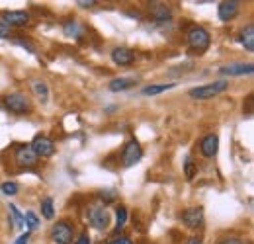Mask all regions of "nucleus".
I'll return each instance as SVG.
<instances>
[{"instance_id": "obj_23", "label": "nucleus", "mask_w": 254, "mask_h": 244, "mask_svg": "<svg viewBox=\"0 0 254 244\" xmlns=\"http://www.w3.org/2000/svg\"><path fill=\"white\" fill-rule=\"evenodd\" d=\"M126 223H127V209L120 205V207L116 209V229L122 231V229L126 227Z\"/></svg>"}, {"instance_id": "obj_8", "label": "nucleus", "mask_w": 254, "mask_h": 244, "mask_svg": "<svg viewBox=\"0 0 254 244\" xmlns=\"http://www.w3.org/2000/svg\"><path fill=\"white\" fill-rule=\"evenodd\" d=\"M141 158H143V149H141L139 141L131 139V141L126 145V149H124V156H122L124 166H126V168H129V166H135V164H137Z\"/></svg>"}, {"instance_id": "obj_25", "label": "nucleus", "mask_w": 254, "mask_h": 244, "mask_svg": "<svg viewBox=\"0 0 254 244\" xmlns=\"http://www.w3.org/2000/svg\"><path fill=\"white\" fill-rule=\"evenodd\" d=\"M24 223L28 225L30 231H35L39 227V219H37V215L33 213V211H28V213L24 215Z\"/></svg>"}, {"instance_id": "obj_13", "label": "nucleus", "mask_w": 254, "mask_h": 244, "mask_svg": "<svg viewBox=\"0 0 254 244\" xmlns=\"http://www.w3.org/2000/svg\"><path fill=\"white\" fill-rule=\"evenodd\" d=\"M112 61L118 66H129L135 61V53L129 47H114L112 49Z\"/></svg>"}, {"instance_id": "obj_27", "label": "nucleus", "mask_w": 254, "mask_h": 244, "mask_svg": "<svg viewBox=\"0 0 254 244\" xmlns=\"http://www.w3.org/2000/svg\"><path fill=\"white\" fill-rule=\"evenodd\" d=\"M10 213L14 215V219H16V227H24V215L16 209V205H10Z\"/></svg>"}, {"instance_id": "obj_2", "label": "nucleus", "mask_w": 254, "mask_h": 244, "mask_svg": "<svg viewBox=\"0 0 254 244\" xmlns=\"http://www.w3.org/2000/svg\"><path fill=\"white\" fill-rule=\"evenodd\" d=\"M227 88H229V80H215V82L191 88V90H188V96L191 100H211V98L223 94Z\"/></svg>"}, {"instance_id": "obj_30", "label": "nucleus", "mask_w": 254, "mask_h": 244, "mask_svg": "<svg viewBox=\"0 0 254 244\" xmlns=\"http://www.w3.org/2000/svg\"><path fill=\"white\" fill-rule=\"evenodd\" d=\"M219 244H249L247 241H243V239H237V237H231V239H225L221 241Z\"/></svg>"}, {"instance_id": "obj_18", "label": "nucleus", "mask_w": 254, "mask_h": 244, "mask_svg": "<svg viewBox=\"0 0 254 244\" xmlns=\"http://www.w3.org/2000/svg\"><path fill=\"white\" fill-rule=\"evenodd\" d=\"M241 43H243V47L249 51V53H253L254 51V26L253 24H249L245 30L241 31Z\"/></svg>"}, {"instance_id": "obj_4", "label": "nucleus", "mask_w": 254, "mask_h": 244, "mask_svg": "<svg viewBox=\"0 0 254 244\" xmlns=\"http://www.w3.org/2000/svg\"><path fill=\"white\" fill-rule=\"evenodd\" d=\"M74 227L68 221H57L51 227V241L55 244H72Z\"/></svg>"}, {"instance_id": "obj_17", "label": "nucleus", "mask_w": 254, "mask_h": 244, "mask_svg": "<svg viewBox=\"0 0 254 244\" xmlns=\"http://www.w3.org/2000/svg\"><path fill=\"white\" fill-rule=\"evenodd\" d=\"M32 90H33V94H35V98H37L41 104H47V100H49L47 82H43V80H32Z\"/></svg>"}, {"instance_id": "obj_24", "label": "nucleus", "mask_w": 254, "mask_h": 244, "mask_svg": "<svg viewBox=\"0 0 254 244\" xmlns=\"http://www.w3.org/2000/svg\"><path fill=\"white\" fill-rule=\"evenodd\" d=\"M0 189H2V193L4 195H10V197H14V195H18V191H20V185L16 182H4L2 185H0Z\"/></svg>"}, {"instance_id": "obj_33", "label": "nucleus", "mask_w": 254, "mask_h": 244, "mask_svg": "<svg viewBox=\"0 0 254 244\" xmlns=\"http://www.w3.org/2000/svg\"><path fill=\"white\" fill-rule=\"evenodd\" d=\"M74 244H90V237L84 233V235H80V237L76 239V243H74Z\"/></svg>"}, {"instance_id": "obj_14", "label": "nucleus", "mask_w": 254, "mask_h": 244, "mask_svg": "<svg viewBox=\"0 0 254 244\" xmlns=\"http://www.w3.org/2000/svg\"><path fill=\"white\" fill-rule=\"evenodd\" d=\"M199 149H201V154H203V156L213 158V156L217 154V151H219V137H217L215 133L205 135V137L201 139V143H199Z\"/></svg>"}, {"instance_id": "obj_29", "label": "nucleus", "mask_w": 254, "mask_h": 244, "mask_svg": "<svg viewBox=\"0 0 254 244\" xmlns=\"http://www.w3.org/2000/svg\"><path fill=\"white\" fill-rule=\"evenodd\" d=\"M96 4H98L96 0H78V2H76L78 8H94Z\"/></svg>"}, {"instance_id": "obj_9", "label": "nucleus", "mask_w": 254, "mask_h": 244, "mask_svg": "<svg viewBox=\"0 0 254 244\" xmlns=\"http://www.w3.org/2000/svg\"><path fill=\"white\" fill-rule=\"evenodd\" d=\"M239 8H241V2L239 0H223V2H219L217 16H219L221 22H231V20L237 18Z\"/></svg>"}, {"instance_id": "obj_31", "label": "nucleus", "mask_w": 254, "mask_h": 244, "mask_svg": "<svg viewBox=\"0 0 254 244\" xmlns=\"http://www.w3.org/2000/svg\"><path fill=\"white\" fill-rule=\"evenodd\" d=\"M28 243H30V231H28V233H24V235H20V237H18V241H16L14 244H28Z\"/></svg>"}, {"instance_id": "obj_26", "label": "nucleus", "mask_w": 254, "mask_h": 244, "mask_svg": "<svg viewBox=\"0 0 254 244\" xmlns=\"http://www.w3.org/2000/svg\"><path fill=\"white\" fill-rule=\"evenodd\" d=\"M98 197H100L104 203H112V201H116L118 191H116V189H102V191L98 193Z\"/></svg>"}, {"instance_id": "obj_28", "label": "nucleus", "mask_w": 254, "mask_h": 244, "mask_svg": "<svg viewBox=\"0 0 254 244\" xmlns=\"http://www.w3.org/2000/svg\"><path fill=\"white\" fill-rule=\"evenodd\" d=\"M12 33H10V28L6 26V24H2V20H0V39H8Z\"/></svg>"}, {"instance_id": "obj_22", "label": "nucleus", "mask_w": 254, "mask_h": 244, "mask_svg": "<svg viewBox=\"0 0 254 244\" xmlns=\"http://www.w3.org/2000/svg\"><path fill=\"white\" fill-rule=\"evenodd\" d=\"M184 172H186V178L188 180H193L195 176H197V164L193 162V158H186V162H184Z\"/></svg>"}, {"instance_id": "obj_32", "label": "nucleus", "mask_w": 254, "mask_h": 244, "mask_svg": "<svg viewBox=\"0 0 254 244\" xmlns=\"http://www.w3.org/2000/svg\"><path fill=\"white\" fill-rule=\"evenodd\" d=\"M108 244H133V243H131V239H127V237H120V239L110 241Z\"/></svg>"}, {"instance_id": "obj_21", "label": "nucleus", "mask_w": 254, "mask_h": 244, "mask_svg": "<svg viewBox=\"0 0 254 244\" xmlns=\"http://www.w3.org/2000/svg\"><path fill=\"white\" fill-rule=\"evenodd\" d=\"M41 215H43L45 219H53V217H55V209H53V199H51V197H45V199L41 201Z\"/></svg>"}, {"instance_id": "obj_1", "label": "nucleus", "mask_w": 254, "mask_h": 244, "mask_svg": "<svg viewBox=\"0 0 254 244\" xmlns=\"http://www.w3.org/2000/svg\"><path fill=\"white\" fill-rule=\"evenodd\" d=\"M186 39H188V45L193 53H205L211 45V35L209 31L201 26H191L190 30L186 31Z\"/></svg>"}, {"instance_id": "obj_34", "label": "nucleus", "mask_w": 254, "mask_h": 244, "mask_svg": "<svg viewBox=\"0 0 254 244\" xmlns=\"http://www.w3.org/2000/svg\"><path fill=\"white\" fill-rule=\"evenodd\" d=\"M188 244H203V241L199 237H191L190 241H188Z\"/></svg>"}, {"instance_id": "obj_10", "label": "nucleus", "mask_w": 254, "mask_h": 244, "mask_svg": "<svg viewBox=\"0 0 254 244\" xmlns=\"http://www.w3.org/2000/svg\"><path fill=\"white\" fill-rule=\"evenodd\" d=\"M180 219L188 229H199L203 225V209L201 207H190V209L182 211Z\"/></svg>"}, {"instance_id": "obj_15", "label": "nucleus", "mask_w": 254, "mask_h": 244, "mask_svg": "<svg viewBox=\"0 0 254 244\" xmlns=\"http://www.w3.org/2000/svg\"><path fill=\"white\" fill-rule=\"evenodd\" d=\"M149 10H151V16H153V20H155V22L164 24V22H170V20H172V12H170V8H168L166 4L153 2Z\"/></svg>"}, {"instance_id": "obj_7", "label": "nucleus", "mask_w": 254, "mask_h": 244, "mask_svg": "<svg viewBox=\"0 0 254 244\" xmlns=\"http://www.w3.org/2000/svg\"><path fill=\"white\" fill-rule=\"evenodd\" d=\"M2 24L8 28H24L30 24V14L24 10H8L2 14Z\"/></svg>"}, {"instance_id": "obj_20", "label": "nucleus", "mask_w": 254, "mask_h": 244, "mask_svg": "<svg viewBox=\"0 0 254 244\" xmlns=\"http://www.w3.org/2000/svg\"><path fill=\"white\" fill-rule=\"evenodd\" d=\"M63 30H64V35H70V37H80V35L84 33L82 26H80L76 20H68L63 26Z\"/></svg>"}, {"instance_id": "obj_11", "label": "nucleus", "mask_w": 254, "mask_h": 244, "mask_svg": "<svg viewBox=\"0 0 254 244\" xmlns=\"http://www.w3.org/2000/svg\"><path fill=\"white\" fill-rule=\"evenodd\" d=\"M223 76H247L254 72V64L251 62H235V64H227L219 68Z\"/></svg>"}, {"instance_id": "obj_19", "label": "nucleus", "mask_w": 254, "mask_h": 244, "mask_svg": "<svg viewBox=\"0 0 254 244\" xmlns=\"http://www.w3.org/2000/svg\"><path fill=\"white\" fill-rule=\"evenodd\" d=\"M176 84L174 82H164V84H151V86H145L143 88V96H157V94H162V92H166V90H172Z\"/></svg>"}, {"instance_id": "obj_12", "label": "nucleus", "mask_w": 254, "mask_h": 244, "mask_svg": "<svg viewBox=\"0 0 254 244\" xmlns=\"http://www.w3.org/2000/svg\"><path fill=\"white\" fill-rule=\"evenodd\" d=\"M37 156L35 153L32 151V147L30 145H22V147H18L16 149V162L22 166V168H32L37 164Z\"/></svg>"}, {"instance_id": "obj_5", "label": "nucleus", "mask_w": 254, "mask_h": 244, "mask_svg": "<svg viewBox=\"0 0 254 244\" xmlns=\"http://www.w3.org/2000/svg\"><path fill=\"white\" fill-rule=\"evenodd\" d=\"M30 147H32V151L35 153L37 158H49V156L55 154V143L45 135H37Z\"/></svg>"}, {"instance_id": "obj_6", "label": "nucleus", "mask_w": 254, "mask_h": 244, "mask_svg": "<svg viewBox=\"0 0 254 244\" xmlns=\"http://www.w3.org/2000/svg\"><path fill=\"white\" fill-rule=\"evenodd\" d=\"M88 219H90V225L94 227L96 231H106V229L110 227V223H112L108 209L102 207V205L90 207V209H88Z\"/></svg>"}, {"instance_id": "obj_16", "label": "nucleus", "mask_w": 254, "mask_h": 244, "mask_svg": "<svg viewBox=\"0 0 254 244\" xmlns=\"http://www.w3.org/2000/svg\"><path fill=\"white\" fill-rule=\"evenodd\" d=\"M135 78H131V76H122V78H114L110 84H108V88L110 92H124L127 88H131V86H135Z\"/></svg>"}, {"instance_id": "obj_3", "label": "nucleus", "mask_w": 254, "mask_h": 244, "mask_svg": "<svg viewBox=\"0 0 254 244\" xmlns=\"http://www.w3.org/2000/svg\"><path fill=\"white\" fill-rule=\"evenodd\" d=\"M4 104L6 108L12 112V114H18V116H24V114H30L32 110V104H30V98L22 92H16V94H8L4 98Z\"/></svg>"}]
</instances>
